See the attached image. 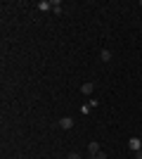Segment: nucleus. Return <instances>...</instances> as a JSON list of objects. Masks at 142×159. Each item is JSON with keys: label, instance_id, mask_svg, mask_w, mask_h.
Listing matches in <instances>:
<instances>
[{"label": "nucleus", "instance_id": "nucleus-3", "mask_svg": "<svg viewBox=\"0 0 142 159\" xmlns=\"http://www.w3.org/2000/svg\"><path fill=\"white\" fill-rule=\"evenodd\" d=\"M100 152H102V150H100V143H90V145H88V154H90V157H97Z\"/></svg>", "mask_w": 142, "mask_h": 159}, {"label": "nucleus", "instance_id": "nucleus-1", "mask_svg": "<svg viewBox=\"0 0 142 159\" xmlns=\"http://www.w3.org/2000/svg\"><path fill=\"white\" fill-rule=\"evenodd\" d=\"M128 150H130V152H140V150H142V140L140 138H130L128 140Z\"/></svg>", "mask_w": 142, "mask_h": 159}, {"label": "nucleus", "instance_id": "nucleus-11", "mask_svg": "<svg viewBox=\"0 0 142 159\" xmlns=\"http://www.w3.org/2000/svg\"><path fill=\"white\" fill-rule=\"evenodd\" d=\"M135 157H137V159H142V150H140V152H135Z\"/></svg>", "mask_w": 142, "mask_h": 159}, {"label": "nucleus", "instance_id": "nucleus-9", "mask_svg": "<svg viewBox=\"0 0 142 159\" xmlns=\"http://www.w3.org/2000/svg\"><path fill=\"white\" fill-rule=\"evenodd\" d=\"M67 159H81V154H78V152H71V154H69Z\"/></svg>", "mask_w": 142, "mask_h": 159}, {"label": "nucleus", "instance_id": "nucleus-8", "mask_svg": "<svg viewBox=\"0 0 142 159\" xmlns=\"http://www.w3.org/2000/svg\"><path fill=\"white\" fill-rule=\"evenodd\" d=\"M90 109H93L90 105H83V107H81V112H83V114H90Z\"/></svg>", "mask_w": 142, "mask_h": 159}, {"label": "nucleus", "instance_id": "nucleus-10", "mask_svg": "<svg viewBox=\"0 0 142 159\" xmlns=\"http://www.w3.org/2000/svg\"><path fill=\"white\" fill-rule=\"evenodd\" d=\"M95 159H107V154H104V152H100V154H97Z\"/></svg>", "mask_w": 142, "mask_h": 159}, {"label": "nucleus", "instance_id": "nucleus-12", "mask_svg": "<svg viewBox=\"0 0 142 159\" xmlns=\"http://www.w3.org/2000/svg\"><path fill=\"white\" fill-rule=\"evenodd\" d=\"M140 29H142V26H140Z\"/></svg>", "mask_w": 142, "mask_h": 159}, {"label": "nucleus", "instance_id": "nucleus-5", "mask_svg": "<svg viewBox=\"0 0 142 159\" xmlns=\"http://www.w3.org/2000/svg\"><path fill=\"white\" fill-rule=\"evenodd\" d=\"M38 10H41V12L52 10V0H41V2H38Z\"/></svg>", "mask_w": 142, "mask_h": 159}, {"label": "nucleus", "instance_id": "nucleus-4", "mask_svg": "<svg viewBox=\"0 0 142 159\" xmlns=\"http://www.w3.org/2000/svg\"><path fill=\"white\" fill-rule=\"evenodd\" d=\"M93 90H95V83H90V81H88V83H83V86H81V93H83V95H88V98H90V95H93Z\"/></svg>", "mask_w": 142, "mask_h": 159}, {"label": "nucleus", "instance_id": "nucleus-6", "mask_svg": "<svg viewBox=\"0 0 142 159\" xmlns=\"http://www.w3.org/2000/svg\"><path fill=\"white\" fill-rule=\"evenodd\" d=\"M100 60L104 62V64H109V62H111V50H100Z\"/></svg>", "mask_w": 142, "mask_h": 159}, {"label": "nucleus", "instance_id": "nucleus-7", "mask_svg": "<svg viewBox=\"0 0 142 159\" xmlns=\"http://www.w3.org/2000/svg\"><path fill=\"white\" fill-rule=\"evenodd\" d=\"M52 10H54V14H62V10H64V7H62L59 0H52Z\"/></svg>", "mask_w": 142, "mask_h": 159}, {"label": "nucleus", "instance_id": "nucleus-2", "mask_svg": "<svg viewBox=\"0 0 142 159\" xmlns=\"http://www.w3.org/2000/svg\"><path fill=\"white\" fill-rule=\"evenodd\" d=\"M59 126L64 128V131H69V128H74V119H71V116H62Z\"/></svg>", "mask_w": 142, "mask_h": 159}]
</instances>
